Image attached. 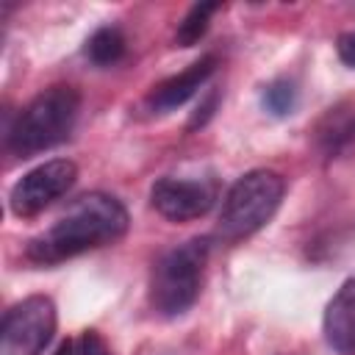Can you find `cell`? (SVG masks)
Returning a JSON list of instances; mask_svg holds the SVG:
<instances>
[{"label": "cell", "mask_w": 355, "mask_h": 355, "mask_svg": "<svg viewBox=\"0 0 355 355\" xmlns=\"http://www.w3.org/2000/svg\"><path fill=\"white\" fill-rule=\"evenodd\" d=\"M75 355H114V352L97 330H83L80 338L75 341Z\"/></svg>", "instance_id": "14"}, {"label": "cell", "mask_w": 355, "mask_h": 355, "mask_svg": "<svg viewBox=\"0 0 355 355\" xmlns=\"http://www.w3.org/2000/svg\"><path fill=\"white\" fill-rule=\"evenodd\" d=\"M355 139V108H330L319 125V144L327 155L338 153L344 144Z\"/></svg>", "instance_id": "10"}, {"label": "cell", "mask_w": 355, "mask_h": 355, "mask_svg": "<svg viewBox=\"0 0 355 355\" xmlns=\"http://www.w3.org/2000/svg\"><path fill=\"white\" fill-rule=\"evenodd\" d=\"M80 111V94L69 83H55L39 92L6 130V147L17 158H31L69 139Z\"/></svg>", "instance_id": "2"}, {"label": "cell", "mask_w": 355, "mask_h": 355, "mask_svg": "<svg viewBox=\"0 0 355 355\" xmlns=\"http://www.w3.org/2000/svg\"><path fill=\"white\" fill-rule=\"evenodd\" d=\"M336 53H338L341 64L355 69V31H347V33H341L336 39Z\"/></svg>", "instance_id": "15"}, {"label": "cell", "mask_w": 355, "mask_h": 355, "mask_svg": "<svg viewBox=\"0 0 355 355\" xmlns=\"http://www.w3.org/2000/svg\"><path fill=\"white\" fill-rule=\"evenodd\" d=\"M128 211L116 197L92 191L78 197L44 233L33 236L25 247V255L39 266H53L119 241L128 233Z\"/></svg>", "instance_id": "1"}, {"label": "cell", "mask_w": 355, "mask_h": 355, "mask_svg": "<svg viewBox=\"0 0 355 355\" xmlns=\"http://www.w3.org/2000/svg\"><path fill=\"white\" fill-rule=\"evenodd\" d=\"M214 105H216V92H211V97L197 108V114L191 116V122H189V128H197V125H205L208 122V116L214 114Z\"/></svg>", "instance_id": "16"}, {"label": "cell", "mask_w": 355, "mask_h": 355, "mask_svg": "<svg viewBox=\"0 0 355 355\" xmlns=\"http://www.w3.org/2000/svg\"><path fill=\"white\" fill-rule=\"evenodd\" d=\"M219 8H222L219 3H194V6L186 11V17L178 22L175 44H178V47H191V44H197V42L205 36V31H208V25H211V17H214Z\"/></svg>", "instance_id": "12"}, {"label": "cell", "mask_w": 355, "mask_h": 355, "mask_svg": "<svg viewBox=\"0 0 355 355\" xmlns=\"http://www.w3.org/2000/svg\"><path fill=\"white\" fill-rule=\"evenodd\" d=\"M297 103H300V89L291 78H275L261 92V105L272 116H288L297 108Z\"/></svg>", "instance_id": "13"}, {"label": "cell", "mask_w": 355, "mask_h": 355, "mask_svg": "<svg viewBox=\"0 0 355 355\" xmlns=\"http://www.w3.org/2000/svg\"><path fill=\"white\" fill-rule=\"evenodd\" d=\"M214 69H216V55H202L200 61L189 64L183 72H178V75L155 83L150 89L147 100H144L147 108L153 114H169V111L180 108L186 100H191L205 86V80L214 75Z\"/></svg>", "instance_id": "8"}, {"label": "cell", "mask_w": 355, "mask_h": 355, "mask_svg": "<svg viewBox=\"0 0 355 355\" xmlns=\"http://www.w3.org/2000/svg\"><path fill=\"white\" fill-rule=\"evenodd\" d=\"M208 250V239H189L155 261L150 275V305L158 316H183L197 302Z\"/></svg>", "instance_id": "3"}, {"label": "cell", "mask_w": 355, "mask_h": 355, "mask_svg": "<svg viewBox=\"0 0 355 355\" xmlns=\"http://www.w3.org/2000/svg\"><path fill=\"white\" fill-rule=\"evenodd\" d=\"M53 355H75V341H69V338H67V341H61V344L55 347V352H53Z\"/></svg>", "instance_id": "17"}, {"label": "cell", "mask_w": 355, "mask_h": 355, "mask_svg": "<svg viewBox=\"0 0 355 355\" xmlns=\"http://www.w3.org/2000/svg\"><path fill=\"white\" fill-rule=\"evenodd\" d=\"M75 178H78V166L67 158H53V161L39 164L36 169L25 172L14 183V189L8 194L11 214L19 219H31V216L42 214L47 205H53L72 189Z\"/></svg>", "instance_id": "6"}, {"label": "cell", "mask_w": 355, "mask_h": 355, "mask_svg": "<svg viewBox=\"0 0 355 355\" xmlns=\"http://www.w3.org/2000/svg\"><path fill=\"white\" fill-rule=\"evenodd\" d=\"M55 333V305L33 294L11 305L0 324V355H42Z\"/></svg>", "instance_id": "5"}, {"label": "cell", "mask_w": 355, "mask_h": 355, "mask_svg": "<svg viewBox=\"0 0 355 355\" xmlns=\"http://www.w3.org/2000/svg\"><path fill=\"white\" fill-rule=\"evenodd\" d=\"M324 338L338 355H355V277H349L324 308Z\"/></svg>", "instance_id": "9"}, {"label": "cell", "mask_w": 355, "mask_h": 355, "mask_svg": "<svg viewBox=\"0 0 355 355\" xmlns=\"http://www.w3.org/2000/svg\"><path fill=\"white\" fill-rule=\"evenodd\" d=\"M125 33L116 25H103L86 39V58L97 67H111L125 55Z\"/></svg>", "instance_id": "11"}, {"label": "cell", "mask_w": 355, "mask_h": 355, "mask_svg": "<svg viewBox=\"0 0 355 355\" xmlns=\"http://www.w3.org/2000/svg\"><path fill=\"white\" fill-rule=\"evenodd\" d=\"M216 202V180L214 178H161L150 189V205L172 222L200 219Z\"/></svg>", "instance_id": "7"}, {"label": "cell", "mask_w": 355, "mask_h": 355, "mask_svg": "<svg viewBox=\"0 0 355 355\" xmlns=\"http://www.w3.org/2000/svg\"><path fill=\"white\" fill-rule=\"evenodd\" d=\"M286 183L272 169H252L241 175L225 194L216 233L225 241H241L258 233L280 208Z\"/></svg>", "instance_id": "4"}]
</instances>
